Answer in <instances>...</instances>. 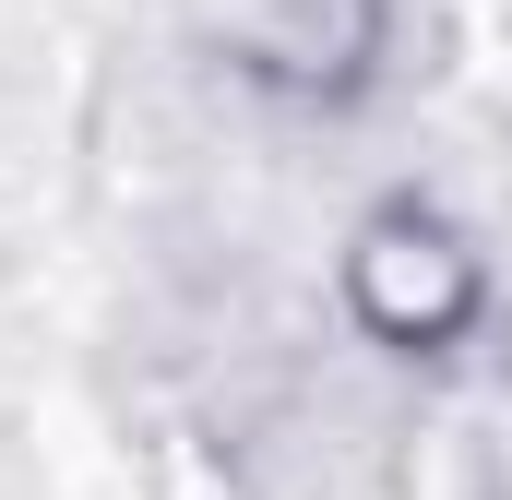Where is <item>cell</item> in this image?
<instances>
[{"instance_id": "obj_1", "label": "cell", "mask_w": 512, "mask_h": 500, "mask_svg": "<svg viewBox=\"0 0 512 500\" xmlns=\"http://www.w3.org/2000/svg\"><path fill=\"white\" fill-rule=\"evenodd\" d=\"M346 298L382 346H453L477 322V250L441 215H370L346 250Z\"/></svg>"}]
</instances>
